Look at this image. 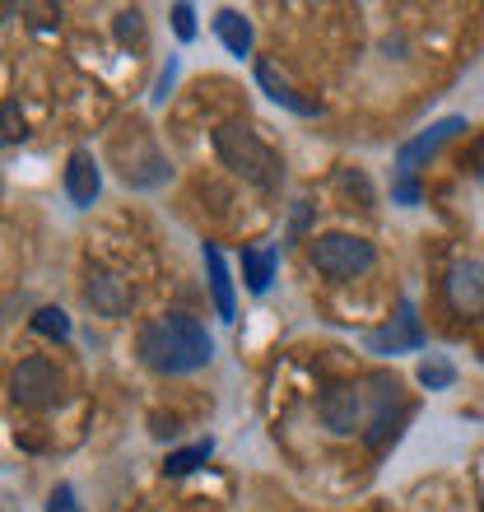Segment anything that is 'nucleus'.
I'll return each mask as SVG.
<instances>
[{"label": "nucleus", "instance_id": "17", "mask_svg": "<svg viewBox=\"0 0 484 512\" xmlns=\"http://www.w3.org/2000/svg\"><path fill=\"white\" fill-rule=\"evenodd\" d=\"M452 382H457V368L447 364V359H424V364H419V387L447 391Z\"/></svg>", "mask_w": 484, "mask_h": 512}, {"label": "nucleus", "instance_id": "22", "mask_svg": "<svg viewBox=\"0 0 484 512\" xmlns=\"http://www.w3.org/2000/svg\"><path fill=\"white\" fill-rule=\"evenodd\" d=\"M14 140H24V117L14 103H5V145H14Z\"/></svg>", "mask_w": 484, "mask_h": 512}, {"label": "nucleus", "instance_id": "4", "mask_svg": "<svg viewBox=\"0 0 484 512\" xmlns=\"http://www.w3.org/2000/svg\"><path fill=\"white\" fill-rule=\"evenodd\" d=\"M308 261L317 266V275L345 284L354 275H363V270H373L377 247L368 238H354V233H322V238H312Z\"/></svg>", "mask_w": 484, "mask_h": 512}, {"label": "nucleus", "instance_id": "2", "mask_svg": "<svg viewBox=\"0 0 484 512\" xmlns=\"http://www.w3.org/2000/svg\"><path fill=\"white\" fill-rule=\"evenodd\" d=\"M215 154L233 177H242L256 191H280L284 182V163L280 154L261 140L247 122H219L215 126Z\"/></svg>", "mask_w": 484, "mask_h": 512}, {"label": "nucleus", "instance_id": "3", "mask_svg": "<svg viewBox=\"0 0 484 512\" xmlns=\"http://www.w3.org/2000/svg\"><path fill=\"white\" fill-rule=\"evenodd\" d=\"M461 131H471L466 117H443V122H433L429 131H419L415 140H405V145L396 149V182H391V196H396L401 205H419V182H415L419 163L433 159V154Z\"/></svg>", "mask_w": 484, "mask_h": 512}, {"label": "nucleus", "instance_id": "9", "mask_svg": "<svg viewBox=\"0 0 484 512\" xmlns=\"http://www.w3.org/2000/svg\"><path fill=\"white\" fill-rule=\"evenodd\" d=\"M443 294L457 317H484V266L480 261H457L447 270Z\"/></svg>", "mask_w": 484, "mask_h": 512}, {"label": "nucleus", "instance_id": "7", "mask_svg": "<svg viewBox=\"0 0 484 512\" xmlns=\"http://www.w3.org/2000/svg\"><path fill=\"white\" fill-rule=\"evenodd\" d=\"M363 345L373 354H405V350H424V326H419V308L415 298H401L396 303V317L387 326H377L363 336Z\"/></svg>", "mask_w": 484, "mask_h": 512}, {"label": "nucleus", "instance_id": "10", "mask_svg": "<svg viewBox=\"0 0 484 512\" xmlns=\"http://www.w3.org/2000/svg\"><path fill=\"white\" fill-rule=\"evenodd\" d=\"M84 303H89L98 317H126V312H131V284L121 280V275H112V270H89Z\"/></svg>", "mask_w": 484, "mask_h": 512}, {"label": "nucleus", "instance_id": "16", "mask_svg": "<svg viewBox=\"0 0 484 512\" xmlns=\"http://www.w3.org/2000/svg\"><path fill=\"white\" fill-rule=\"evenodd\" d=\"M210 452H215V443H210V438H205V443L182 447V452H168V461H163V475H191L196 466H205V461H210Z\"/></svg>", "mask_w": 484, "mask_h": 512}, {"label": "nucleus", "instance_id": "20", "mask_svg": "<svg viewBox=\"0 0 484 512\" xmlns=\"http://www.w3.org/2000/svg\"><path fill=\"white\" fill-rule=\"evenodd\" d=\"M173 33L182 42L196 38V10H191V5H173Z\"/></svg>", "mask_w": 484, "mask_h": 512}, {"label": "nucleus", "instance_id": "18", "mask_svg": "<svg viewBox=\"0 0 484 512\" xmlns=\"http://www.w3.org/2000/svg\"><path fill=\"white\" fill-rule=\"evenodd\" d=\"M33 331H38V336H52V340H66L70 336V317L61 308H38L33 312Z\"/></svg>", "mask_w": 484, "mask_h": 512}, {"label": "nucleus", "instance_id": "8", "mask_svg": "<svg viewBox=\"0 0 484 512\" xmlns=\"http://www.w3.org/2000/svg\"><path fill=\"white\" fill-rule=\"evenodd\" d=\"M317 419H322L331 433L350 438L363 424V391L354 382H331V387L317 396Z\"/></svg>", "mask_w": 484, "mask_h": 512}, {"label": "nucleus", "instance_id": "6", "mask_svg": "<svg viewBox=\"0 0 484 512\" xmlns=\"http://www.w3.org/2000/svg\"><path fill=\"white\" fill-rule=\"evenodd\" d=\"M368 387H373V419H368L363 438H368V447H373V452H382V447H387V438H396L401 419L410 415V405H405V396H401V382L387 378V373H377Z\"/></svg>", "mask_w": 484, "mask_h": 512}, {"label": "nucleus", "instance_id": "12", "mask_svg": "<svg viewBox=\"0 0 484 512\" xmlns=\"http://www.w3.org/2000/svg\"><path fill=\"white\" fill-rule=\"evenodd\" d=\"M256 84H261L270 103H280L284 112H294V117H317V103H308V98H298V94H294V84L284 80L280 70H275V61H266V56L256 61Z\"/></svg>", "mask_w": 484, "mask_h": 512}, {"label": "nucleus", "instance_id": "1", "mask_svg": "<svg viewBox=\"0 0 484 512\" xmlns=\"http://www.w3.org/2000/svg\"><path fill=\"white\" fill-rule=\"evenodd\" d=\"M135 350H140L145 368L163 373V378H182V373H196L215 359V336L187 312H163V317L140 326Z\"/></svg>", "mask_w": 484, "mask_h": 512}, {"label": "nucleus", "instance_id": "14", "mask_svg": "<svg viewBox=\"0 0 484 512\" xmlns=\"http://www.w3.org/2000/svg\"><path fill=\"white\" fill-rule=\"evenodd\" d=\"M275 261H280V247H247V252H242V280H247L252 294H266L270 289Z\"/></svg>", "mask_w": 484, "mask_h": 512}, {"label": "nucleus", "instance_id": "19", "mask_svg": "<svg viewBox=\"0 0 484 512\" xmlns=\"http://www.w3.org/2000/svg\"><path fill=\"white\" fill-rule=\"evenodd\" d=\"M112 33H117L121 47H131V42L145 38V10H121L117 24H112Z\"/></svg>", "mask_w": 484, "mask_h": 512}, {"label": "nucleus", "instance_id": "13", "mask_svg": "<svg viewBox=\"0 0 484 512\" xmlns=\"http://www.w3.org/2000/svg\"><path fill=\"white\" fill-rule=\"evenodd\" d=\"M205 275H210V298H215L219 322H233V312H238V303H233V275L215 243H205Z\"/></svg>", "mask_w": 484, "mask_h": 512}, {"label": "nucleus", "instance_id": "25", "mask_svg": "<svg viewBox=\"0 0 484 512\" xmlns=\"http://www.w3.org/2000/svg\"><path fill=\"white\" fill-rule=\"evenodd\" d=\"M475 168H480V173H484V140H480V145H475Z\"/></svg>", "mask_w": 484, "mask_h": 512}, {"label": "nucleus", "instance_id": "11", "mask_svg": "<svg viewBox=\"0 0 484 512\" xmlns=\"http://www.w3.org/2000/svg\"><path fill=\"white\" fill-rule=\"evenodd\" d=\"M98 191H103V173H98V159L89 149H75L66 159V196L75 210H89L98 201Z\"/></svg>", "mask_w": 484, "mask_h": 512}, {"label": "nucleus", "instance_id": "23", "mask_svg": "<svg viewBox=\"0 0 484 512\" xmlns=\"http://www.w3.org/2000/svg\"><path fill=\"white\" fill-rule=\"evenodd\" d=\"M173 84H177V61H168L159 75V84H154V103H163V98L173 94Z\"/></svg>", "mask_w": 484, "mask_h": 512}, {"label": "nucleus", "instance_id": "21", "mask_svg": "<svg viewBox=\"0 0 484 512\" xmlns=\"http://www.w3.org/2000/svg\"><path fill=\"white\" fill-rule=\"evenodd\" d=\"M47 512H84V508H80V499H75V489H70V485H56L52 499H47Z\"/></svg>", "mask_w": 484, "mask_h": 512}, {"label": "nucleus", "instance_id": "24", "mask_svg": "<svg viewBox=\"0 0 484 512\" xmlns=\"http://www.w3.org/2000/svg\"><path fill=\"white\" fill-rule=\"evenodd\" d=\"M308 215H312L308 201H294V219H289V238H298V233L308 229Z\"/></svg>", "mask_w": 484, "mask_h": 512}, {"label": "nucleus", "instance_id": "5", "mask_svg": "<svg viewBox=\"0 0 484 512\" xmlns=\"http://www.w3.org/2000/svg\"><path fill=\"white\" fill-rule=\"evenodd\" d=\"M10 401L24 405V410H56V405L66 401V378H61V368H56L52 359H42V354L19 359L10 373Z\"/></svg>", "mask_w": 484, "mask_h": 512}, {"label": "nucleus", "instance_id": "15", "mask_svg": "<svg viewBox=\"0 0 484 512\" xmlns=\"http://www.w3.org/2000/svg\"><path fill=\"white\" fill-rule=\"evenodd\" d=\"M215 33L233 56H252V24H247L238 10H219L215 14Z\"/></svg>", "mask_w": 484, "mask_h": 512}]
</instances>
